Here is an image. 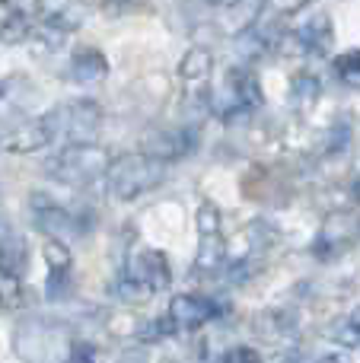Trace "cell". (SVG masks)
Here are the masks:
<instances>
[{"instance_id":"6da1fadb","label":"cell","mask_w":360,"mask_h":363,"mask_svg":"<svg viewBox=\"0 0 360 363\" xmlns=\"http://www.w3.org/2000/svg\"><path fill=\"white\" fill-rule=\"evenodd\" d=\"M166 179V163L150 153H131V157H121L115 163H108L106 169V185L108 194L115 201H134L140 194L153 191L157 185H163Z\"/></svg>"},{"instance_id":"7a4b0ae2","label":"cell","mask_w":360,"mask_h":363,"mask_svg":"<svg viewBox=\"0 0 360 363\" xmlns=\"http://www.w3.org/2000/svg\"><path fill=\"white\" fill-rule=\"evenodd\" d=\"M108 163H112L108 153L102 147H96L93 140H86V144H67L61 153H55L48 160V166H45V172L55 182H61V185L83 188L99 176H106Z\"/></svg>"},{"instance_id":"3957f363","label":"cell","mask_w":360,"mask_h":363,"mask_svg":"<svg viewBox=\"0 0 360 363\" xmlns=\"http://www.w3.org/2000/svg\"><path fill=\"white\" fill-rule=\"evenodd\" d=\"M45 121L51 128V140L64 138L67 144H86L102 131V108L93 99H74L45 112Z\"/></svg>"},{"instance_id":"277c9868","label":"cell","mask_w":360,"mask_h":363,"mask_svg":"<svg viewBox=\"0 0 360 363\" xmlns=\"http://www.w3.org/2000/svg\"><path fill=\"white\" fill-rule=\"evenodd\" d=\"M261 106H265V93H261L255 74H249V70H242V67L230 70L223 89L210 99V108H214L220 118H240V115L259 112Z\"/></svg>"},{"instance_id":"5b68a950","label":"cell","mask_w":360,"mask_h":363,"mask_svg":"<svg viewBox=\"0 0 360 363\" xmlns=\"http://www.w3.org/2000/svg\"><path fill=\"white\" fill-rule=\"evenodd\" d=\"M131 284H137L144 294H159V290H166L172 284V271H169V258L163 255V252L157 249H140L134 252L131 258H128L125 264V274Z\"/></svg>"},{"instance_id":"8992f818","label":"cell","mask_w":360,"mask_h":363,"mask_svg":"<svg viewBox=\"0 0 360 363\" xmlns=\"http://www.w3.org/2000/svg\"><path fill=\"white\" fill-rule=\"evenodd\" d=\"M32 211H35V226L45 233L48 239H61V242H70L83 233V223L77 220V213H70L67 207L55 204L45 194H32Z\"/></svg>"},{"instance_id":"52a82bcc","label":"cell","mask_w":360,"mask_h":363,"mask_svg":"<svg viewBox=\"0 0 360 363\" xmlns=\"http://www.w3.org/2000/svg\"><path fill=\"white\" fill-rule=\"evenodd\" d=\"M42 0H0V42L16 45L35 29Z\"/></svg>"},{"instance_id":"ba28073f","label":"cell","mask_w":360,"mask_h":363,"mask_svg":"<svg viewBox=\"0 0 360 363\" xmlns=\"http://www.w3.org/2000/svg\"><path fill=\"white\" fill-rule=\"evenodd\" d=\"M217 315V303L208 296H195V294H179L169 303V319L176 325V332H195L204 322H210Z\"/></svg>"},{"instance_id":"9c48e42d","label":"cell","mask_w":360,"mask_h":363,"mask_svg":"<svg viewBox=\"0 0 360 363\" xmlns=\"http://www.w3.org/2000/svg\"><path fill=\"white\" fill-rule=\"evenodd\" d=\"M195 147V131L191 128H166V131H153L144 140V153L172 163V160H182L185 153H191Z\"/></svg>"},{"instance_id":"30bf717a","label":"cell","mask_w":360,"mask_h":363,"mask_svg":"<svg viewBox=\"0 0 360 363\" xmlns=\"http://www.w3.org/2000/svg\"><path fill=\"white\" fill-rule=\"evenodd\" d=\"M51 144V128L48 121L42 118H29V121H19V125L10 128V134H6L4 140V150L10 153H35L42 150V147Z\"/></svg>"},{"instance_id":"8fae6325","label":"cell","mask_w":360,"mask_h":363,"mask_svg":"<svg viewBox=\"0 0 360 363\" xmlns=\"http://www.w3.org/2000/svg\"><path fill=\"white\" fill-rule=\"evenodd\" d=\"M210 74H214V55H210L208 48H189L182 57V64H179V77H182V83H189V93L191 96H208V80Z\"/></svg>"},{"instance_id":"7c38bea8","label":"cell","mask_w":360,"mask_h":363,"mask_svg":"<svg viewBox=\"0 0 360 363\" xmlns=\"http://www.w3.org/2000/svg\"><path fill=\"white\" fill-rule=\"evenodd\" d=\"M293 42H297L300 51L322 55V51H329L332 42H335V26H332V19L325 16V13H319V16L306 19V23L293 32Z\"/></svg>"},{"instance_id":"4fadbf2b","label":"cell","mask_w":360,"mask_h":363,"mask_svg":"<svg viewBox=\"0 0 360 363\" xmlns=\"http://www.w3.org/2000/svg\"><path fill=\"white\" fill-rule=\"evenodd\" d=\"M108 74V61L102 51L96 48H80L70 61V77H74L80 86H93V83H102Z\"/></svg>"},{"instance_id":"5bb4252c","label":"cell","mask_w":360,"mask_h":363,"mask_svg":"<svg viewBox=\"0 0 360 363\" xmlns=\"http://www.w3.org/2000/svg\"><path fill=\"white\" fill-rule=\"evenodd\" d=\"M26 99H29V89H26V80H6L0 83V131H6L13 118H19Z\"/></svg>"},{"instance_id":"9a60e30c","label":"cell","mask_w":360,"mask_h":363,"mask_svg":"<svg viewBox=\"0 0 360 363\" xmlns=\"http://www.w3.org/2000/svg\"><path fill=\"white\" fill-rule=\"evenodd\" d=\"M261 4H265V0H236V4H230L227 10H223V26H227L233 35L252 29L261 16Z\"/></svg>"},{"instance_id":"2e32d148","label":"cell","mask_w":360,"mask_h":363,"mask_svg":"<svg viewBox=\"0 0 360 363\" xmlns=\"http://www.w3.org/2000/svg\"><path fill=\"white\" fill-rule=\"evenodd\" d=\"M227 264V242L220 239V233H210V236H201V245H198L195 255V268L201 274H214Z\"/></svg>"},{"instance_id":"e0dca14e","label":"cell","mask_w":360,"mask_h":363,"mask_svg":"<svg viewBox=\"0 0 360 363\" xmlns=\"http://www.w3.org/2000/svg\"><path fill=\"white\" fill-rule=\"evenodd\" d=\"M319 96H322V89H319V80H316V77L303 74V77H297V80H293V86H291V102H293V108L306 112V108H313V106L319 102Z\"/></svg>"},{"instance_id":"ac0fdd59","label":"cell","mask_w":360,"mask_h":363,"mask_svg":"<svg viewBox=\"0 0 360 363\" xmlns=\"http://www.w3.org/2000/svg\"><path fill=\"white\" fill-rule=\"evenodd\" d=\"M42 255H45V262H48V274H67L70 271V249L61 239H48Z\"/></svg>"},{"instance_id":"d6986e66","label":"cell","mask_w":360,"mask_h":363,"mask_svg":"<svg viewBox=\"0 0 360 363\" xmlns=\"http://www.w3.org/2000/svg\"><path fill=\"white\" fill-rule=\"evenodd\" d=\"M259 332L265 338H293V322L284 313H261L259 319Z\"/></svg>"},{"instance_id":"ffe728a7","label":"cell","mask_w":360,"mask_h":363,"mask_svg":"<svg viewBox=\"0 0 360 363\" xmlns=\"http://www.w3.org/2000/svg\"><path fill=\"white\" fill-rule=\"evenodd\" d=\"M332 338H335L338 345H344V347L360 345V309L357 313H351V315H344V319L332 328Z\"/></svg>"},{"instance_id":"44dd1931","label":"cell","mask_w":360,"mask_h":363,"mask_svg":"<svg viewBox=\"0 0 360 363\" xmlns=\"http://www.w3.org/2000/svg\"><path fill=\"white\" fill-rule=\"evenodd\" d=\"M335 74L342 77L348 86L360 89V51H344L335 57Z\"/></svg>"},{"instance_id":"7402d4cb","label":"cell","mask_w":360,"mask_h":363,"mask_svg":"<svg viewBox=\"0 0 360 363\" xmlns=\"http://www.w3.org/2000/svg\"><path fill=\"white\" fill-rule=\"evenodd\" d=\"M19 303V277L0 264V309H10Z\"/></svg>"},{"instance_id":"603a6c76","label":"cell","mask_w":360,"mask_h":363,"mask_svg":"<svg viewBox=\"0 0 360 363\" xmlns=\"http://www.w3.org/2000/svg\"><path fill=\"white\" fill-rule=\"evenodd\" d=\"M195 223H198V233H201V236L220 233V211H217V204L204 201V204L198 207V213H195Z\"/></svg>"},{"instance_id":"cb8c5ba5","label":"cell","mask_w":360,"mask_h":363,"mask_svg":"<svg viewBox=\"0 0 360 363\" xmlns=\"http://www.w3.org/2000/svg\"><path fill=\"white\" fill-rule=\"evenodd\" d=\"M99 4L112 13H131V10H137V6H144L147 0H99Z\"/></svg>"},{"instance_id":"d4e9b609","label":"cell","mask_w":360,"mask_h":363,"mask_svg":"<svg viewBox=\"0 0 360 363\" xmlns=\"http://www.w3.org/2000/svg\"><path fill=\"white\" fill-rule=\"evenodd\" d=\"M261 354L252 351V347H233V351L223 354V360H259Z\"/></svg>"},{"instance_id":"484cf974","label":"cell","mask_w":360,"mask_h":363,"mask_svg":"<svg viewBox=\"0 0 360 363\" xmlns=\"http://www.w3.org/2000/svg\"><path fill=\"white\" fill-rule=\"evenodd\" d=\"M96 357V351H93V347H83V345H77L74 347V351H70V360H93Z\"/></svg>"},{"instance_id":"4316f807","label":"cell","mask_w":360,"mask_h":363,"mask_svg":"<svg viewBox=\"0 0 360 363\" xmlns=\"http://www.w3.org/2000/svg\"><path fill=\"white\" fill-rule=\"evenodd\" d=\"M274 4H278L281 13H293V10H300V6H306L310 0H274Z\"/></svg>"},{"instance_id":"83f0119b","label":"cell","mask_w":360,"mask_h":363,"mask_svg":"<svg viewBox=\"0 0 360 363\" xmlns=\"http://www.w3.org/2000/svg\"><path fill=\"white\" fill-rule=\"evenodd\" d=\"M208 4H214V6H220V4H230V0H208Z\"/></svg>"}]
</instances>
